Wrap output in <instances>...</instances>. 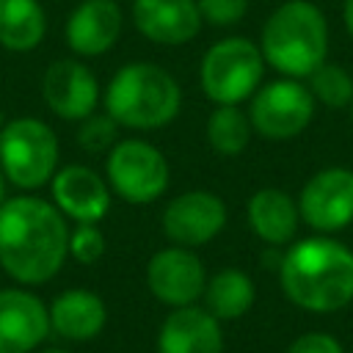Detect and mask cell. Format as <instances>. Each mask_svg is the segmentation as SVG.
<instances>
[{"label": "cell", "mask_w": 353, "mask_h": 353, "mask_svg": "<svg viewBox=\"0 0 353 353\" xmlns=\"http://www.w3.org/2000/svg\"><path fill=\"white\" fill-rule=\"evenodd\" d=\"M66 254L69 229L55 204L39 196H17L0 204V268L14 281H50Z\"/></svg>", "instance_id": "obj_1"}, {"label": "cell", "mask_w": 353, "mask_h": 353, "mask_svg": "<svg viewBox=\"0 0 353 353\" xmlns=\"http://www.w3.org/2000/svg\"><path fill=\"white\" fill-rule=\"evenodd\" d=\"M284 295L309 312H336L353 301V251L331 237L298 240L279 265Z\"/></svg>", "instance_id": "obj_2"}, {"label": "cell", "mask_w": 353, "mask_h": 353, "mask_svg": "<svg viewBox=\"0 0 353 353\" xmlns=\"http://www.w3.org/2000/svg\"><path fill=\"white\" fill-rule=\"evenodd\" d=\"M259 50L284 77H309L328 55V22L312 0H287L265 22Z\"/></svg>", "instance_id": "obj_3"}, {"label": "cell", "mask_w": 353, "mask_h": 353, "mask_svg": "<svg viewBox=\"0 0 353 353\" xmlns=\"http://www.w3.org/2000/svg\"><path fill=\"white\" fill-rule=\"evenodd\" d=\"M182 88L171 72L152 61L124 63L105 88V113L119 127L157 130L176 119Z\"/></svg>", "instance_id": "obj_4"}, {"label": "cell", "mask_w": 353, "mask_h": 353, "mask_svg": "<svg viewBox=\"0 0 353 353\" xmlns=\"http://www.w3.org/2000/svg\"><path fill=\"white\" fill-rule=\"evenodd\" d=\"M0 168L22 190L47 185L58 171V138L52 127L33 116L6 121L0 130Z\"/></svg>", "instance_id": "obj_5"}, {"label": "cell", "mask_w": 353, "mask_h": 353, "mask_svg": "<svg viewBox=\"0 0 353 353\" xmlns=\"http://www.w3.org/2000/svg\"><path fill=\"white\" fill-rule=\"evenodd\" d=\"M265 74L262 50L243 36H229L215 41L199 66V80L204 94L215 105H240L251 99Z\"/></svg>", "instance_id": "obj_6"}, {"label": "cell", "mask_w": 353, "mask_h": 353, "mask_svg": "<svg viewBox=\"0 0 353 353\" xmlns=\"http://www.w3.org/2000/svg\"><path fill=\"white\" fill-rule=\"evenodd\" d=\"M105 174L110 190L130 204H149L168 188V160L141 138L119 141L105 160Z\"/></svg>", "instance_id": "obj_7"}, {"label": "cell", "mask_w": 353, "mask_h": 353, "mask_svg": "<svg viewBox=\"0 0 353 353\" xmlns=\"http://www.w3.org/2000/svg\"><path fill=\"white\" fill-rule=\"evenodd\" d=\"M314 116V97L309 85L281 77L273 83H265L254 91L248 119L254 132H259L268 141H287L301 135Z\"/></svg>", "instance_id": "obj_8"}, {"label": "cell", "mask_w": 353, "mask_h": 353, "mask_svg": "<svg viewBox=\"0 0 353 353\" xmlns=\"http://www.w3.org/2000/svg\"><path fill=\"white\" fill-rule=\"evenodd\" d=\"M146 287L160 303L171 309L190 306L204 295L207 287L204 262L190 248L168 245L146 262Z\"/></svg>", "instance_id": "obj_9"}, {"label": "cell", "mask_w": 353, "mask_h": 353, "mask_svg": "<svg viewBox=\"0 0 353 353\" xmlns=\"http://www.w3.org/2000/svg\"><path fill=\"white\" fill-rule=\"evenodd\" d=\"M301 218L317 232H336L353 221V171L331 165L317 171L298 196Z\"/></svg>", "instance_id": "obj_10"}, {"label": "cell", "mask_w": 353, "mask_h": 353, "mask_svg": "<svg viewBox=\"0 0 353 353\" xmlns=\"http://www.w3.org/2000/svg\"><path fill=\"white\" fill-rule=\"evenodd\" d=\"M226 226V204L210 190H185L163 210V232L174 245L196 248L221 234Z\"/></svg>", "instance_id": "obj_11"}, {"label": "cell", "mask_w": 353, "mask_h": 353, "mask_svg": "<svg viewBox=\"0 0 353 353\" xmlns=\"http://www.w3.org/2000/svg\"><path fill=\"white\" fill-rule=\"evenodd\" d=\"M41 97L55 116L66 121H83L99 102V83L85 63L74 58H58L41 77Z\"/></svg>", "instance_id": "obj_12"}, {"label": "cell", "mask_w": 353, "mask_h": 353, "mask_svg": "<svg viewBox=\"0 0 353 353\" xmlns=\"http://www.w3.org/2000/svg\"><path fill=\"white\" fill-rule=\"evenodd\" d=\"M50 334V312L22 287L0 290V353H30Z\"/></svg>", "instance_id": "obj_13"}, {"label": "cell", "mask_w": 353, "mask_h": 353, "mask_svg": "<svg viewBox=\"0 0 353 353\" xmlns=\"http://www.w3.org/2000/svg\"><path fill=\"white\" fill-rule=\"evenodd\" d=\"M52 199L63 218L77 223H99L110 210V185L88 165H63L55 171Z\"/></svg>", "instance_id": "obj_14"}, {"label": "cell", "mask_w": 353, "mask_h": 353, "mask_svg": "<svg viewBox=\"0 0 353 353\" xmlns=\"http://www.w3.org/2000/svg\"><path fill=\"white\" fill-rule=\"evenodd\" d=\"M135 28L154 44H188L201 30L196 0H132Z\"/></svg>", "instance_id": "obj_15"}, {"label": "cell", "mask_w": 353, "mask_h": 353, "mask_svg": "<svg viewBox=\"0 0 353 353\" xmlns=\"http://www.w3.org/2000/svg\"><path fill=\"white\" fill-rule=\"evenodd\" d=\"M160 353H223L221 320L207 309L190 303L174 309L157 334Z\"/></svg>", "instance_id": "obj_16"}, {"label": "cell", "mask_w": 353, "mask_h": 353, "mask_svg": "<svg viewBox=\"0 0 353 353\" xmlns=\"http://www.w3.org/2000/svg\"><path fill=\"white\" fill-rule=\"evenodd\" d=\"M121 8L116 0H83L66 19V44L72 52L94 58L108 52L121 33Z\"/></svg>", "instance_id": "obj_17"}, {"label": "cell", "mask_w": 353, "mask_h": 353, "mask_svg": "<svg viewBox=\"0 0 353 353\" xmlns=\"http://www.w3.org/2000/svg\"><path fill=\"white\" fill-rule=\"evenodd\" d=\"M50 328L69 339V342H88L94 339L108 320L105 301L91 290H63L50 303Z\"/></svg>", "instance_id": "obj_18"}, {"label": "cell", "mask_w": 353, "mask_h": 353, "mask_svg": "<svg viewBox=\"0 0 353 353\" xmlns=\"http://www.w3.org/2000/svg\"><path fill=\"white\" fill-rule=\"evenodd\" d=\"M298 204L279 188H262L248 199V223L268 245H284L298 232Z\"/></svg>", "instance_id": "obj_19"}, {"label": "cell", "mask_w": 353, "mask_h": 353, "mask_svg": "<svg viewBox=\"0 0 353 353\" xmlns=\"http://www.w3.org/2000/svg\"><path fill=\"white\" fill-rule=\"evenodd\" d=\"M47 33V14L39 0H0V47L30 52Z\"/></svg>", "instance_id": "obj_20"}, {"label": "cell", "mask_w": 353, "mask_h": 353, "mask_svg": "<svg viewBox=\"0 0 353 353\" xmlns=\"http://www.w3.org/2000/svg\"><path fill=\"white\" fill-rule=\"evenodd\" d=\"M254 281L248 273L237 268H223L212 279H207L204 287V303L207 312L218 320H237L243 317L254 303Z\"/></svg>", "instance_id": "obj_21"}, {"label": "cell", "mask_w": 353, "mask_h": 353, "mask_svg": "<svg viewBox=\"0 0 353 353\" xmlns=\"http://www.w3.org/2000/svg\"><path fill=\"white\" fill-rule=\"evenodd\" d=\"M251 132V119L237 105H215V110L207 119V141L223 157L240 154L248 146Z\"/></svg>", "instance_id": "obj_22"}, {"label": "cell", "mask_w": 353, "mask_h": 353, "mask_svg": "<svg viewBox=\"0 0 353 353\" xmlns=\"http://www.w3.org/2000/svg\"><path fill=\"white\" fill-rule=\"evenodd\" d=\"M309 91L314 102H323L328 108H345L353 99V77L336 63H320L309 74Z\"/></svg>", "instance_id": "obj_23"}, {"label": "cell", "mask_w": 353, "mask_h": 353, "mask_svg": "<svg viewBox=\"0 0 353 353\" xmlns=\"http://www.w3.org/2000/svg\"><path fill=\"white\" fill-rule=\"evenodd\" d=\"M77 143H80V149L94 152V154L110 152L119 143V124L108 113H91L83 119V124L77 130Z\"/></svg>", "instance_id": "obj_24"}, {"label": "cell", "mask_w": 353, "mask_h": 353, "mask_svg": "<svg viewBox=\"0 0 353 353\" xmlns=\"http://www.w3.org/2000/svg\"><path fill=\"white\" fill-rule=\"evenodd\" d=\"M105 254V234L97 223H77L69 232V256L80 265H94Z\"/></svg>", "instance_id": "obj_25"}, {"label": "cell", "mask_w": 353, "mask_h": 353, "mask_svg": "<svg viewBox=\"0 0 353 353\" xmlns=\"http://www.w3.org/2000/svg\"><path fill=\"white\" fill-rule=\"evenodd\" d=\"M196 6L201 19L215 28L237 25L248 11V0H196Z\"/></svg>", "instance_id": "obj_26"}, {"label": "cell", "mask_w": 353, "mask_h": 353, "mask_svg": "<svg viewBox=\"0 0 353 353\" xmlns=\"http://www.w3.org/2000/svg\"><path fill=\"white\" fill-rule=\"evenodd\" d=\"M287 353H342V345L331 336V334H320V331H312V334H303L298 336Z\"/></svg>", "instance_id": "obj_27"}, {"label": "cell", "mask_w": 353, "mask_h": 353, "mask_svg": "<svg viewBox=\"0 0 353 353\" xmlns=\"http://www.w3.org/2000/svg\"><path fill=\"white\" fill-rule=\"evenodd\" d=\"M342 19H345L347 33L353 36V0H345V6H342Z\"/></svg>", "instance_id": "obj_28"}, {"label": "cell", "mask_w": 353, "mask_h": 353, "mask_svg": "<svg viewBox=\"0 0 353 353\" xmlns=\"http://www.w3.org/2000/svg\"><path fill=\"white\" fill-rule=\"evenodd\" d=\"M6 201V174H3V168H0V204Z\"/></svg>", "instance_id": "obj_29"}, {"label": "cell", "mask_w": 353, "mask_h": 353, "mask_svg": "<svg viewBox=\"0 0 353 353\" xmlns=\"http://www.w3.org/2000/svg\"><path fill=\"white\" fill-rule=\"evenodd\" d=\"M41 353H69V350H61V347H50V350H41Z\"/></svg>", "instance_id": "obj_30"}, {"label": "cell", "mask_w": 353, "mask_h": 353, "mask_svg": "<svg viewBox=\"0 0 353 353\" xmlns=\"http://www.w3.org/2000/svg\"><path fill=\"white\" fill-rule=\"evenodd\" d=\"M3 124H6V121H3V110H0V130H3Z\"/></svg>", "instance_id": "obj_31"}, {"label": "cell", "mask_w": 353, "mask_h": 353, "mask_svg": "<svg viewBox=\"0 0 353 353\" xmlns=\"http://www.w3.org/2000/svg\"><path fill=\"white\" fill-rule=\"evenodd\" d=\"M350 119H353V99H350Z\"/></svg>", "instance_id": "obj_32"}]
</instances>
